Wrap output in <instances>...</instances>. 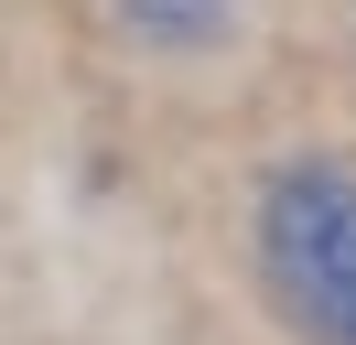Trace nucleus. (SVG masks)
Wrapping results in <instances>:
<instances>
[{
    "label": "nucleus",
    "mask_w": 356,
    "mask_h": 345,
    "mask_svg": "<svg viewBox=\"0 0 356 345\" xmlns=\"http://www.w3.org/2000/svg\"><path fill=\"white\" fill-rule=\"evenodd\" d=\"M259 270L313 345H356V172L281 162L259 184Z\"/></svg>",
    "instance_id": "nucleus-1"
},
{
    "label": "nucleus",
    "mask_w": 356,
    "mask_h": 345,
    "mask_svg": "<svg viewBox=\"0 0 356 345\" xmlns=\"http://www.w3.org/2000/svg\"><path fill=\"white\" fill-rule=\"evenodd\" d=\"M108 11H119V33L152 43V54H205V43L238 33L248 0H108Z\"/></svg>",
    "instance_id": "nucleus-2"
}]
</instances>
